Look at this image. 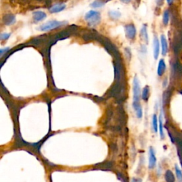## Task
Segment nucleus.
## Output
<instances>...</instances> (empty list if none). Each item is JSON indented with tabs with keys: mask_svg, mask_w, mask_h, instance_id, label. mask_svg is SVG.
I'll list each match as a JSON object with an SVG mask.
<instances>
[{
	"mask_svg": "<svg viewBox=\"0 0 182 182\" xmlns=\"http://www.w3.org/2000/svg\"><path fill=\"white\" fill-rule=\"evenodd\" d=\"M85 20L91 26H95L98 25L101 20L100 13L97 11H89L85 15Z\"/></svg>",
	"mask_w": 182,
	"mask_h": 182,
	"instance_id": "nucleus-1",
	"label": "nucleus"
},
{
	"mask_svg": "<svg viewBox=\"0 0 182 182\" xmlns=\"http://www.w3.org/2000/svg\"><path fill=\"white\" fill-rule=\"evenodd\" d=\"M142 95L139 79L135 76L133 80V103H140V97Z\"/></svg>",
	"mask_w": 182,
	"mask_h": 182,
	"instance_id": "nucleus-2",
	"label": "nucleus"
},
{
	"mask_svg": "<svg viewBox=\"0 0 182 182\" xmlns=\"http://www.w3.org/2000/svg\"><path fill=\"white\" fill-rule=\"evenodd\" d=\"M63 24H64V22L53 20L48 22L47 23H46V24H42L38 29H39L41 31H42V32H48V31H51L55 29L59 28L60 26H63Z\"/></svg>",
	"mask_w": 182,
	"mask_h": 182,
	"instance_id": "nucleus-3",
	"label": "nucleus"
},
{
	"mask_svg": "<svg viewBox=\"0 0 182 182\" xmlns=\"http://www.w3.org/2000/svg\"><path fill=\"white\" fill-rule=\"evenodd\" d=\"M125 31L126 37L129 40H134L136 37L137 29L133 24H126L125 26Z\"/></svg>",
	"mask_w": 182,
	"mask_h": 182,
	"instance_id": "nucleus-4",
	"label": "nucleus"
},
{
	"mask_svg": "<svg viewBox=\"0 0 182 182\" xmlns=\"http://www.w3.org/2000/svg\"><path fill=\"white\" fill-rule=\"evenodd\" d=\"M156 165V152L154 149L150 147L149 149V169H152Z\"/></svg>",
	"mask_w": 182,
	"mask_h": 182,
	"instance_id": "nucleus-5",
	"label": "nucleus"
},
{
	"mask_svg": "<svg viewBox=\"0 0 182 182\" xmlns=\"http://www.w3.org/2000/svg\"><path fill=\"white\" fill-rule=\"evenodd\" d=\"M160 46L159 40L158 39L157 36H155L153 40V54H154V59H157L160 53Z\"/></svg>",
	"mask_w": 182,
	"mask_h": 182,
	"instance_id": "nucleus-6",
	"label": "nucleus"
},
{
	"mask_svg": "<svg viewBox=\"0 0 182 182\" xmlns=\"http://www.w3.org/2000/svg\"><path fill=\"white\" fill-rule=\"evenodd\" d=\"M160 44H161V48H162V56H166L168 53V42L167 39L165 35L162 34L160 36Z\"/></svg>",
	"mask_w": 182,
	"mask_h": 182,
	"instance_id": "nucleus-7",
	"label": "nucleus"
},
{
	"mask_svg": "<svg viewBox=\"0 0 182 182\" xmlns=\"http://www.w3.org/2000/svg\"><path fill=\"white\" fill-rule=\"evenodd\" d=\"M46 17V14L42 11H36L33 13V19L36 23L40 22L45 19Z\"/></svg>",
	"mask_w": 182,
	"mask_h": 182,
	"instance_id": "nucleus-8",
	"label": "nucleus"
},
{
	"mask_svg": "<svg viewBox=\"0 0 182 182\" xmlns=\"http://www.w3.org/2000/svg\"><path fill=\"white\" fill-rule=\"evenodd\" d=\"M166 70V65L165 63L164 59H162L159 60L158 63V67H157V75L158 76L162 77V75L164 74Z\"/></svg>",
	"mask_w": 182,
	"mask_h": 182,
	"instance_id": "nucleus-9",
	"label": "nucleus"
},
{
	"mask_svg": "<svg viewBox=\"0 0 182 182\" xmlns=\"http://www.w3.org/2000/svg\"><path fill=\"white\" fill-rule=\"evenodd\" d=\"M16 22V18L14 16L13 14H6L5 17H3V22L5 25L9 26V25H12Z\"/></svg>",
	"mask_w": 182,
	"mask_h": 182,
	"instance_id": "nucleus-10",
	"label": "nucleus"
},
{
	"mask_svg": "<svg viewBox=\"0 0 182 182\" xmlns=\"http://www.w3.org/2000/svg\"><path fill=\"white\" fill-rule=\"evenodd\" d=\"M65 7H66V6H65V4L58 3V4H56V5L52 6L51 8L49 9V10L51 13H57V12H60V11L64 10V9H65Z\"/></svg>",
	"mask_w": 182,
	"mask_h": 182,
	"instance_id": "nucleus-11",
	"label": "nucleus"
},
{
	"mask_svg": "<svg viewBox=\"0 0 182 182\" xmlns=\"http://www.w3.org/2000/svg\"><path fill=\"white\" fill-rule=\"evenodd\" d=\"M159 135L162 139L164 138V123H163V115H162V110H161V113L159 116Z\"/></svg>",
	"mask_w": 182,
	"mask_h": 182,
	"instance_id": "nucleus-12",
	"label": "nucleus"
},
{
	"mask_svg": "<svg viewBox=\"0 0 182 182\" xmlns=\"http://www.w3.org/2000/svg\"><path fill=\"white\" fill-rule=\"evenodd\" d=\"M140 37L144 41L145 43L147 44L149 41V37H148V32H147V25L144 24L142 27L140 31Z\"/></svg>",
	"mask_w": 182,
	"mask_h": 182,
	"instance_id": "nucleus-13",
	"label": "nucleus"
},
{
	"mask_svg": "<svg viewBox=\"0 0 182 182\" xmlns=\"http://www.w3.org/2000/svg\"><path fill=\"white\" fill-rule=\"evenodd\" d=\"M164 179L166 182H175L176 178L173 171L170 169H167L164 174Z\"/></svg>",
	"mask_w": 182,
	"mask_h": 182,
	"instance_id": "nucleus-14",
	"label": "nucleus"
},
{
	"mask_svg": "<svg viewBox=\"0 0 182 182\" xmlns=\"http://www.w3.org/2000/svg\"><path fill=\"white\" fill-rule=\"evenodd\" d=\"M150 87L148 86H146L144 88H143L142 95H141V98H142V99L144 100V102H147L149 98H150Z\"/></svg>",
	"mask_w": 182,
	"mask_h": 182,
	"instance_id": "nucleus-15",
	"label": "nucleus"
},
{
	"mask_svg": "<svg viewBox=\"0 0 182 182\" xmlns=\"http://www.w3.org/2000/svg\"><path fill=\"white\" fill-rule=\"evenodd\" d=\"M133 108H134L135 113H136L137 117L140 119V118L142 117L143 115V111H142V108L141 107L140 103H133Z\"/></svg>",
	"mask_w": 182,
	"mask_h": 182,
	"instance_id": "nucleus-16",
	"label": "nucleus"
},
{
	"mask_svg": "<svg viewBox=\"0 0 182 182\" xmlns=\"http://www.w3.org/2000/svg\"><path fill=\"white\" fill-rule=\"evenodd\" d=\"M152 129L154 132L156 133L159 130V120L157 117V115L156 114H154L152 115Z\"/></svg>",
	"mask_w": 182,
	"mask_h": 182,
	"instance_id": "nucleus-17",
	"label": "nucleus"
},
{
	"mask_svg": "<svg viewBox=\"0 0 182 182\" xmlns=\"http://www.w3.org/2000/svg\"><path fill=\"white\" fill-rule=\"evenodd\" d=\"M170 19V11L168 9H166L164 11L163 15H162V23L164 26H167L169 23Z\"/></svg>",
	"mask_w": 182,
	"mask_h": 182,
	"instance_id": "nucleus-18",
	"label": "nucleus"
},
{
	"mask_svg": "<svg viewBox=\"0 0 182 182\" xmlns=\"http://www.w3.org/2000/svg\"><path fill=\"white\" fill-rule=\"evenodd\" d=\"M108 15H109L110 19H113V20H116V19L120 18L121 13L118 11H110L108 12Z\"/></svg>",
	"mask_w": 182,
	"mask_h": 182,
	"instance_id": "nucleus-19",
	"label": "nucleus"
},
{
	"mask_svg": "<svg viewBox=\"0 0 182 182\" xmlns=\"http://www.w3.org/2000/svg\"><path fill=\"white\" fill-rule=\"evenodd\" d=\"M175 173L178 182H182V171L177 165L175 166Z\"/></svg>",
	"mask_w": 182,
	"mask_h": 182,
	"instance_id": "nucleus-20",
	"label": "nucleus"
},
{
	"mask_svg": "<svg viewBox=\"0 0 182 182\" xmlns=\"http://www.w3.org/2000/svg\"><path fill=\"white\" fill-rule=\"evenodd\" d=\"M105 5V2L102 0H95V1L91 4L90 6L93 8H99V7H102Z\"/></svg>",
	"mask_w": 182,
	"mask_h": 182,
	"instance_id": "nucleus-21",
	"label": "nucleus"
},
{
	"mask_svg": "<svg viewBox=\"0 0 182 182\" xmlns=\"http://www.w3.org/2000/svg\"><path fill=\"white\" fill-rule=\"evenodd\" d=\"M11 34H1V40L2 41H5V40H7L8 38L10 37Z\"/></svg>",
	"mask_w": 182,
	"mask_h": 182,
	"instance_id": "nucleus-22",
	"label": "nucleus"
},
{
	"mask_svg": "<svg viewBox=\"0 0 182 182\" xmlns=\"http://www.w3.org/2000/svg\"><path fill=\"white\" fill-rule=\"evenodd\" d=\"M164 3V0H156V5L158 7H161Z\"/></svg>",
	"mask_w": 182,
	"mask_h": 182,
	"instance_id": "nucleus-23",
	"label": "nucleus"
},
{
	"mask_svg": "<svg viewBox=\"0 0 182 182\" xmlns=\"http://www.w3.org/2000/svg\"><path fill=\"white\" fill-rule=\"evenodd\" d=\"M9 48H4V49H1V51H0V53H1V56H2V55L4 54V53H5V51H7V50H9Z\"/></svg>",
	"mask_w": 182,
	"mask_h": 182,
	"instance_id": "nucleus-24",
	"label": "nucleus"
},
{
	"mask_svg": "<svg viewBox=\"0 0 182 182\" xmlns=\"http://www.w3.org/2000/svg\"><path fill=\"white\" fill-rule=\"evenodd\" d=\"M131 182H142V180H141L140 179H132Z\"/></svg>",
	"mask_w": 182,
	"mask_h": 182,
	"instance_id": "nucleus-25",
	"label": "nucleus"
},
{
	"mask_svg": "<svg viewBox=\"0 0 182 182\" xmlns=\"http://www.w3.org/2000/svg\"><path fill=\"white\" fill-rule=\"evenodd\" d=\"M166 2H167L168 5H169V6H171L172 4H173L174 2V0H166Z\"/></svg>",
	"mask_w": 182,
	"mask_h": 182,
	"instance_id": "nucleus-26",
	"label": "nucleus"
},
{
	"mask_svg": "<svg viewBox=\"0 0 182 182\" xmlns=\"http://www.w3.org/2000/svg\"><path fill=\"white\" fill-rule=\"evenodd\" d=\"M122 2L125 3V4H128L131 2V0H120Z\"/></svg>",
	"mask_w": 182,
	"mask_h": 182,
	"instance_id": "nucleus-27",
	"label": "nucleus"
},
{
	"mask_svg": "<svg viewBox=\"0 0 182 182\" xmlns=\"http://www.w3.org/2000/svg\"><path fill=\"white\" fill-rule=\"evenodd\" d=\"M166 82H167V80H166V79H165V80H164V87L166 86Z\"/></svg>",
	"mask_w": 182,
	"mask_h": 182,
	"instance_id": "nucleus-28",
	"label": "nucleus"
},
{
	"mask_svg": "<svg viewBox=\"0 0 182 182\" xmlns=\"http://www.w3.org/2000/svg\"><path fill=\"white\" fill-rule=\"evenodd\" d=\"M102 1H103V2H105V3H107V2H109V1H110V0H102Z\"/></svg>",
	"mask_w": 182,
	"mask_h": 182,
	"instance_id": "nucleus-29",
	"label": "nucleus"
},
{
	"mask_svg": "<svg viewBox=\"0 0 182 182\" xmlns=\"http://www.w3.org/2000/svg\"><path fill=\"white\" fill-rule=\"evenodd\" d=\"M123 182H125V181H123Z\"/></svg>",
	"mask_w": 182,
	"mask_h": 182,
	"instance_id": "nucleus-30",
	"label": "nucleus"
}]
</instances>
